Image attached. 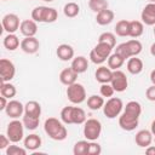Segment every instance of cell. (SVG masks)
<instances>
[{
	"label": "cell",
	"mask_w": 155,
	"mask_h": 155,
	"mask_svg": "<svg viewBox=\"0 0 155 155\" xmlns=\"http://www.w3.org/2000/svg\"><path fill=\"white\" fill-rule=\"evenodd\" d=\"M44 130L46 134L53 140H64L68 136V131L62 120L56 117H48L44 122Z\"/></svg>",
	"instance_id": "1"
},
{
	"label": "cell",
	"mask_w": 155,
	"mask_h": 155,
	"mask_svg": "<svg viewBox=\"0 0 155 155\" xmlns=\"http://www.w3.org/2000/svg\"><path fill=\"white\" fill-rule=\"evenodd\" d=\"M61 120L65 125H71V124L81 125L85 124L87 119H86V113L82 108L68 105L61 110Z\"/></svg>",
	"instance_id": "2"
},
{
	"label": "cell",
	"mask_w": 155,
	"mask_h": 155,
	"mask_svg": "<svg viewBox=\"0 0 155 155\" xmlns=\"http://www.w3.org/2000/svg\"><path fill=\"white\" fill-rule=\"evenodd\" d=\"M67 97L70 103L73 104H81L86 101V90L82 84L74 82L69 86H67Z\"/></svg>",
	"instance_id": "3"
},
{
	"label": "cell",
	"mask_w": 155,
	"mask_h": 155,
	"mask_svg": "<svg viewBox=\"0 0 155 155\" xmlns=\"http://www.w3.org/2000/svg\"><path fill=\"white\" fill-rule=\"evenodd\" d=\"M124 110V103L121 98L110 97L103 105V113L108 119H115Z\"/></svg>",
	"instance_id": "4"
},
{
	"label": "cell",
	"mask_w": 155,
	"mask_h": 155,
	"mask_svg": "<svg viewBox=\"0 0 155 155\" xmlns=\"http://www.w3.org/2000/svg\"><path fill=\"white\" fill-rule=\"evenodd\" d=\"M6 134L10 138L11 143H18L23 139L24 136V125L23 121H19L18 119H13L8 122L6 128Z\"/></svg>",
	"instance_id": "5"
},
{
	"label": "cell",
	"mask_w": 155,
	"mask_h": 155,
	"mask_svg": "<svg viewBox=\"0 0 155 155\" xmlns=\"http://www.w3.org/2000/svg\"><path fill=\"white\" fill-rule=\"evenodd\" d=\"M102 133V124L97 119H88L84 124V136L87 140H97Z\"/></svg>",
	"instance_id": "6"
},
{
	"label": "cell",
	"mask_w": 155,
	"mask_h": 155,
	"mask_svg": "<svg viewBox=\"0 0 155 155\" xmlns=\"http://www.w3.org/2000/svg\"><path fill=\"white\" fill-rule=\"evenodd\" d=\"M16 75V67L15 64L7 59V58H1L0 59V76H1V82H7L11 81Z\"/></svg>",
	"instance_id": "7"
},
{
	"label": "cell",
	"mask_w": 155,
	"mask_h": 155,
	"mask_svg": "<svg viewBox=\"0 0 155 155\" xmlns=\"http://www.w3.org/2000/svg\"><path fill=\"white\" fill-rule=\"evenodd\" d=\"M1 24L4 30L7 31V34H13L17 30H19V27H21L19 17L16 13H7L2 17Z\"/></svg>",
	"instance_id": "8"
},
{
	"label": "cell",
	"mask_w": 155,
	"mask_h": 155,
	"mask_svg": "<svg viewBox=\"0 0 155 155\" xmlns=\"http://www.w3.org/2000/svg\"><path fill=\"white\" fill-rule=\"evenodd\" d=\"M110 84L113 88L115 90V92H124L126 91L128 86V80H127L126 74L121 71L120 69H117V70H113V78H111Z\"/></svg>",
	"instance_id": "9"
},
{
	"label": "cell",
	"mask_w": 155,
	"mask_h": 155,
	"mask_svg": "<svg viewBox=\"0 0 155 155\" xmlns=\"http://www.w3.org/2000/svg\"><path fill=\"white\" fill-rule=\"evenodd\" d=\"M4 111L11 119H19L21 116L24 115V105L19 101L12 99V101H8V104Z\"/></svg>",
	"instance_id": "10"
},
{
	"label": "cell",
	"mask_w": 155,
	"mask_h": 155,
	"mask_svg": "<svg viewBox=\"0 0 155 155\" xmlns=\"http://www.w3.org/2000/svg\"><path fill=\"white\" fill-rule=\"evenodd\" d=\"M138 124H139V119H137L134 116H131V115H128V114H126L124 111L119 115V126L124 131L131 132V131L136 130Z\"/></svg>",
	"instance_id": "11"
},
{
	"label": "cell",
	"mask_w": 155,
	"mask_h": 155,
	"mask_svg": "<svg viewBox=\"0 0 155 155\" xmlns=\"http://www.w3.org/2000/svg\"><path fill=\"white\" fill-rule=\"evenodd\" d=\"M40 42L35 36H25L21 41V50L28 54H34L39 51Z\"/></svg>",
	"instance_id": "12"
},
{
	"label": "cell",
	"mask_w": 155,
	"mask_h": 155,
	"mask_svg": "<svg viewBox=\"0 0 155 155\" xmlns=\"http://www.w3.org/2000/svg\"><path fill=\"white\" fill-rule=\"evenodd\" d=\"M140 19L145 25H155V2H149L144 6Z\"/></svg>",
	"instance_id": "13"
},
{
	"label": "cell",
	"mask_w": 155,
	"mask_h": 155,
	"mask_svg": "<svg viewBox=\"0 0 155 155\" xmlns=\"http://www.w3.org/2000/svg\"><path fill=\"white\" fill-rule=\"evenodd\" d=\"M134 142L140 148H147L153 143V133L149 130H140L134 136Z\"/></svg>",
	"instance_id": "14"
},
{
	"label": "cell",
	"mask_w": 155,
	"mask_h": 155,
	"mask_svg": "<svg viewBox=\"0 0 155 155\" xmlns=\"http://www.w3.org/2000/svg\"><path fill=\"white\" fill-rule=\"evenodd\" d=\"M56 54H57V57H58L61 61L68 62V61H71V59L74 58L75 52H74L73 46H70V45H68V44H61V45L57 47V50H56Z\"/></svg>",
	"instance_id": "15"
},
{
	"label": "cell",
	"mask_w": 155,
	"mask_h": 155,
	"mask_svg": "<svg viewBox=\"0 0 155 155\" xmlns=\"http://www.w3.org/2000/svg\"><path fill=\"white\" fill-rule=\"evenodd\" d=\"M19 31L22 33V35H24V38L35 36V34L38 33V24L34 19H24L21 22Z\"/></svg>",
	"instance_id": "16"
},
{
	"label": "cell",
	"mask_w": 155,
	"mask_h": 155,
	"mask_svg": "<svg viewBox=\"0 0 155 155\" xmlns=\"http://www.w3.org/2000/svg\"><path fill=\"white\" fill-rule=\"evenodd\" d=\"M23 144H24V148H25L27 150H29V151H35V150H38V149L41 147L42 139H41V137H40L39 134L31 133V134H29V136H27V137L24 138Z\"/></svg>",
	"instance_id": "17"
},
{
	"label": "cell",
	"mask_w": 155,
	"mask_h": 155,
	"mask_svg": "<svg viewBox=\"0 0 155 155\" xmlns=\"http://www.w3.org/2000/svg\"><path fill=\"white\" fill-rule=\"evenodd\" d=\"M127 71L132 75H138L142 73L144 65H143V61L140 58H138L137 56H133V57H130L127 59Z\"/></svg>",
	"instance_id": "18"
},
{
	"label": "cell",
	"mask_w": 155,
	"mask_h": 155,
	"mask_svg": "<svg viewBox=\"0 0 155 155\" xmlns=\"http://www.w3.org/2000/svg\"><path fill=\"white\" fill-rule=\"evenodd\" d=\"M94 76H96V80H97L99 84H108V82L111 81L113 70H111L109 67L101 65L99 68H97V70H96V73H94Z\"/></svg>",
	"instance_id": "19"
},
{
	"label": "cell",
	"mask_w": 155,
	"mask_h": 155,
	"mask_svg": "<svg viewBox=\"0 0 155 155\" xmlns=\"http://www.w3.org/2000/svg\"><path fill=\"white\" fill-rule=\"evenodd\" d=\"M78 75H79V74H78L71 67H70V68H65V69H63V70L61 71V74H59V81H61L63 85L69 86V85L76 82Z\"/></svg>",
	"instance_id": "20"
},
{
	"label": "cell",
	"mask_w": 155,
	"mask_h": 155,
	"mask_svg": "<svg viewBox=\"0 0 155 155\" xmlns=\"http://www.w3.org/2000/svg\"><path fill=\"white\" fill-rule=\"evenodd\" d=\"M78 74L85 73L88 68V59L85 56H76L71 59V65H70Z\"/></svg>",
	"instance_id": "21"
},
{
	"label": "cell",
	"mask_w": 155,
	"mask_h": 155,
	"mask_svg": "<svg viewBox=\"0 0 155 155\" xmlns=\"http://www.w3.org/2000/svg\"><path fill=\"white\" fill-rule=\"evenodd\" d=\"M114 17H115L114 12L111 10H109V8H105V10H103V11L97 13L96 22L99 25H108V24H110L114 21Z\"/></svg>",
	"instance_id": "22"
},
{
	"label": "cell",
	"mask_w": 155,
	"mask_h": 155,
	"mask_svg": "<svg viewBox=\"0 0 155 155\" xmlns=\"http://www.w3.org/2000/svg\"><path fill=\"white\" fill-rule=\"evenodd\" d=\"M24 114L29 115V116L40 117V115H41V105H40V103L36 102V101L27 102L25 105H24Z\"/></svg>",
	"instance_id": "23"
},
{
	"label": "cell",
	"mask_w": 155,
	"mask_h": 155,
	"mask_svg": "<svg viewBox=\"0 0 155 155\" xmlns=\"http://www.w3.org/2000/svg\"><path fill=\"white\" fill-rule=\"evenodd\" d=\"M124 113L134 116L137 119H139L140 114H142V105L139 102L137 101H130L125 107H124Z\"/></svg>",
	"instance_id": "24"
},
{
	"label": "cell",
	"mask_w": 155,
	"mask_h": 155,
	"mask_svg": "<svg viewBox=\"0 0 155 155\" xmlns=\"http://www.w3.org/2000/svg\"><path fill=\"white\" fill-rule=\"evenodd\" d=\"M4 47L8 51H15L17 50L18 47H21V42H19V39L18 36L13 33V34H7L5 38H4Z\"/></svg>",
	"instance_id": "25"
},
{
	"label": "cell",
	"mask_w": 155,
	"mask_h": 155,
	"mask_svg": "<svg viewBox=\"0 0 155 155\" xmlns=\"http://www.w3.org/2000/svg\"><path fill=\"white\" fill-rule=\"evenodd\" d=\"M144 31V23L140 21H130V31L128 36L137 39L139 38Z\"/></svg>",
	"instance_id": "26"
},
{
	"label": "cell",
	"mask_w": 155,
	"mask_h": 155,
	"mask_svg": "<svg viewBox=\"0 0 155 155\" xmlns=\"http://www.w3.org/2000/svg\"><path fill=\"white\" fill-rule=\"evenodd\" d=\"M114 31L117 36H128V31H130V21L127 19H120L114 28Z\"/></svg>",
	"instance_id": "27"
},
{
	"label": "cell",
	"mask_w": 155,
	"mask_h": 155,
	"mask_svg": "<svg viewBox=\"0 0 155 155\" xmlns=\"http://www.w3.org/2000/svg\"><path fill=\"white\" fill-rule=\"evenodd\" d=\"M17 93V90H16V86L12 85L10 81L7 82H1V87H0V94L6 97L7 99H11L16 96Z\"/></svg>",
	"instance_id": "28"
},
{
	"label": "cell",
	"mask_w": 155,
	"mask_h": 155,
	"mask_svg": "<svg viewBox=\"0 0 155 155\" xmlns=\"http://www.w3.org/2000/svg\"><path fill=\"white\" fill-rule=\"evenodd\" d=\"M104 98L98 94H92L87 98V107L91 110H99L104 105Z\"/></svg>",
	"instance_id": "29"
},
{
	"label": "cell",
	"mask_w": 155,
	"mask_h": 155,
	"mask_svg": "<svg viewBox=\"0 0 155 155\" xmlns=\"http://www.w3.org/2000/svg\"><path fill=\"white\" fill-rule=\"evenodd\" d=\"M124 63H125V59H124L120 54H117L116 52L111 53V54L109 56V58H108V67H109L111 70H117V69H120V68L124 65Z\"/></svg>",
	"instance_id": "30"
},
{
	"label": "cell",
	"mask_w": 155,
	"mask_h": 155,
	"mask_svg": "<svg viewBox=\"0 0 155 155\" xmlns=\"http://www.w3.org/2000/svg\"><path fill=\"white\" fill-rule=\"evenodd\" d=\"M79 12H80V6H79L76 2H73V1L67 2V4L64 5V7H63V13H64L65 17H68V18H74V17H76V16L79 15Z\"/></svg>",
	"instance_id": "31"
},
{
	"label": "cell",
	"mask_w": 155,
	"mask_h": 155,
	"mask_svg": "<svg viewBox=\"0 0 155 155\" xmlns=\"http://www.w3.org/2000/svg\"><path fill=\"white\" fill-rule=\"evenodd\" d=\"M93 50L102 57V58H104L105 61L109 58V56L111 54V51H113V47L111 46H109L108 44H104V42H98L94 47H93Z\"/></svg>",
	"instance_id": "32"
},
{
	"label": "cell",
	"mask_w": 155,
	"mask_h": 155,
	"mask_svg": "<svg viewBox=\"0 0 155 155\" xmlns=\"http://www.w3.org/2000/svg\"><path fill=\"white\" fill-rule=\"evenodd\" d=\"M88 147H90V140H79L74 144L73 148V154L74 155H87L88 154Z\"/></svg>",
	"instance_id": "33"
},
{
	"label": "cell",
	"mask_w": 155,
	"mask_h": 155,
	"mask_svg": "<svg viewBox=\"0 0 155 155\" xmlns=\"http://www.w3.org/2000/svg\"><path fill=\"white\" fill-rule=\"evenodd\" d=\"M126 44H127L128 51H130V53H131V57L138 56V54L142 52V50H143L142 42H140L139 40H137V39H131V40L126 41Z\"/></svg>",
	"instance_id": "34"
},
{
	"label": "cell",
	"mask_w": 155,
	"mask_h": 155,
	"mask_svg": "<svg viewBox=\"0 0 155 155\" xmlns=\"http://www.w3.org/2000/svg\"><path fill=\"white\" fill-rule=\"evenodd\" d=\"M22 121H23V125H24V127H25L27 130H29V131H34V130H36L38 126H39L40 117L29 116V115H25V114H24Z\"/></svg>",
	"instance_id": "35"
},
{
	"label": "cell",
	"mask_w": 155,
	"mask_h": 155,
	"mask_svg": "<svg viewBox=\"0 0 155 155\" xmlns=\"http://www.w3.org/2000/svg\"><path fill=\"white\" fill-rule=\"evenodd\" d=\"M109 4L107 0H88V7L91 11L98 13L105 8H108Z\"/></svg>",
	"instance_id": "36"
},
{
	"label": "cell",
	"mask_w": 155,
	"mask_h": 155,
	"mask_svg": "<svg viewBox=\"0 0 155 155\" xmlns=\"http://www.w3.org/2000/svg\"><path fill=\"white\" fill-rule=\"evenodd\" d=\"M98 42H104V44H108L109 46H111L113 48L116 46V36L114 33H110V31H104L99 35L98 38Z\"/></svg>",
	"instance_id": "37"
},
{
	"label": "cell",
	"mask_w": 155,
	"mask_h": 155,
	"mask_svg": "<svg viewBox=\"0 0 155 155\" xmlns=\"http://www.w3.org/2000/svg\"><path fill=\"white\" fill-rule=\"evenodd\" d=\"M47 6H36L33 8L31 11V19H34L36 23H41L44 22V16H45V11H46Z\"/></svg>",
	"instance_id": "38"
},
{
	"label": "cell",
	"mask_w": 155,
	"mask_h": 155,
	"mask_svg": "<svg viewBox=\"0 0 155 155\" xmlns=\"http://www.w3.org/2000/svg\"><path fill=\"white\" fill-rule=\"evenodd\" d=\"M57 17H58V12L56 8L46 7L45 16H44V23H53V22H56Z\"/></svg>",
	"instance_id": "39"
},
{
	"label": "cell",
	"mask_w": 155,
	"mask_h": 155,
	"mask_svg": "<svg viewBox=\"0 0 155 155\" xmlns=\"http://www.w3.org/2000/svg\"><path fill=\"white\" fill-rule=\"evenodd\" d=\"M27 149L23 147H18V145H15V144H12V145H8L6 149H5V153H6V155H25L27 154Z\"/></svg>",
	"instance_id": "40"
},
{
	"label": "cell",
	"mask_w": 155,
	"mask_h": 155,
	"mask_svg": "<svg viewBox=\"0 0 155 155\" xmlns=\"http://www.w3.org/2000/svg\"><path fill=\"white\" fill-rule=\"evenodd\" d=\"M99 92H101V96H102V97L110 98V97H113V94H114L115 90L113 88L111 84H110V82H108V84H101Z\"/></svg>",
	"instance_id": "41"
},
{
	"label": "cell",
	"mask_w": 155,
	"mask_h": 155,
	"mask_svg": "<svg viewBox=\"0 0 155 155\" xmlns=\"http://www.w3.org/2000/svg\"><path fill=\"white\" fill-rule=\"evenodd\" d=\"M115 52H116L117 54H120L125 61L131 57V53H130V51H128V47H127V44H126V42L119 44V45L116 46V48H115Z\"/></svg>",
	"instance_id": "42"
},
{
	"label": "cell",
	"mask_w": 155,
	"mask_h": 155,
	"mask_svg": "<svg viewBox=\"0 0 155 155\" xmlns=\"http://www.w3.org/2000/svg\"><path fill=\"white\" fill-rule=\"evenodd\" d=\"M102 153V147L96 143V140H90V147H88V154L87 155H99Z\"/></svg>",
	"instance_id": "43"
},
{
	"label": "cell",
	"mask_w": 155,
	"mask_h": 155,
	"mask_svg": "<svg viewBox=\"0 0 155 155\" xmlns=\"http://www.w3.org/2000/svg\"><path fill=\"white\" fill-rule=\"evenodd\" d=\"M88 58H90V61H91L92 63H94V64H103V63L105 62V59L102 58V57H101L93 48L91 50V52H90V57H88Z\"/></svg>",
	"instance_id": "44"
},
{
	"label": "cell",
	"mask_w": 155,
	"mask_h": 155,
	"mask_svg": "<svg viewBox=\"0 0 155 155\" xmlns=\"http://www.w3.org/2000/svg\"><path fill=\"white\" fill-rule=\"evenodd\" d=\"M145 97H147L149 101L155 102V86H154V85H151V86H149V87L147 88V91H145Z\"/></svg>",
	"instance_id": "45"
},
{
	"label": "cell",
	"mask_w": 155,
	"mask_h": 155,
	"mask_svg": "<svg viewBox=\"0 0 155 155\" xmlns=\"http://www.w3.org/2000/svg\"><path fill=\"white\" fill-rule=\"evenodd\" d=\"M10 138L7 134H0V149H6L10 145Z\"/></svg>",
	"instance_id": "46"
},
{
	"label": "cell",
	"mask_w": 155,
	"mask_h": 155,
	"mask_svg": "<svg viewBox=\"0 0 155 155\" xmlns=\"http://www.w3.org/2000/svg\"><path fill=\"white\" fill-rule=\"evenodd\" d=\"M7 104H8L7 98L4 97V96H1V97H0V110H5L6 107H7Z\"/></svg>",
	"instance_id": "47"
},
{
	"label": "cell",
	"mask_w": 155,
	"mask_h": 155,
	"mask_svg": "<svg viewBox=\"0 0 155 155\" xmlns=\"http://www.w3.org/2000/svg\"><path fill=\"white\" fill-rule=\"evenodd\" d=\"M145 154H148V155H155V145H149V147H147L145 148Z\"/></svg>",
	"instance_id": "48"
},
{
	"label": "cell",
	"mask_w": 155,
	"mask_h": 155,
	"mask_svg": "<svg viewBox=\"0 0 155 155\" xmlns=\"http://www.w3.org/2000/svg\"><path fill=\"white\" fill-rule=\"evenodd\" d=\"M150 81H151V84L155 86V69L151 70V73H150Z\"/></svg>",
	"instance_id": "49"
},
{
	"label": "cell",
	"mask_w": 155,
	"mask_h": 155,
	"mask_svg": "<svg viewBox=\"0 0 155 155\" xmlns=\"http://www.w3.org/2000/svg\"><path fill=\"white\" fill-rule=\"evenodd\" d=\"M150 54L153 57H155V42H153L151 46H150Z\"/></svg>",
	"instance_id": "50"
},
{
	"label": "cell",
	"mask_w": 155,
	"mask_h": 155,
	"mask_svg": "<svg viewBox=\"0 0 155 155\" xmlns=\"http://www.w3.org/2000/svg\"><path fill=\"white\" fill-rule=\"evenodd\" d=\"M150 131H151V133H153V134L155 133V120L151 122V126H150Z\"/></svg>",
	"instance_id": "51"
},
{
	"label": "cell",
	"mask_w": 155,
	"mask_h": 155,
	"mask_svg": "<svg viewBox=\"0 0 155 155\" xmlns=\"http://www.w3.org/2000/svg\"><path fill=\"white\" fill-rule=\"evenodd\" d=\"M153 142H154V143H155V133H154V134H153Z\"/></svg>",
	"instance_id": "52"
},
{
	"label": "cell",
	"mask_w": 155,
	"mask_h": 155,
	"mask_svg": "<svg viewBox=\"0 0 155 155\" xmlns=\"http://www.w3.org/2000/svg\"><path fill=\"white\" fill-rule=\"evenodd\" d=\"M42 1H46V2H52L53 0H42Z\"/></svg>",
	"instance_id": "53"
},
{
	"label": "cell",
	"mask_w": 155,
	"mask_h": 155,
	"mask_svg": "<svg viewBox=\"0 0 155 155\" xmlns=\"http://www.w3.org/2000/svg\"><path fill=\"white\" fill-rule=\"evenodd\" d=\"M149 2H155V0H148Z\"/></svg>",
	"instance_id": "54"
},
{
	"label": "cell",
	"mask_w": 155,
	"mask_h": 155,
	"mask_svg": "<svg viewBox=\"0 0 155 155\" xmlns=\"http://www.w3.org/2000/svg\"><path fill=\"white\" fill-rule=\"evenodd\" d=\"M153 31H154V35H155V25H154V30Z\"/></svg>",
	"instance_id": "55"
},
{
	"label": "cell",
	"mask_w": 155,
	"mask_h": 155,
	"mask_svg": "<svg viewBox=\"0 0 155 155\" xmlns=\"http://www.w3.org/2000/svg\"><path fill=\"white\" fill-rule=\"evenodd\" d=\"M4 1H6V0H4Z\"/></svg>",
	"instance_id": "56"
}]
</instances>
